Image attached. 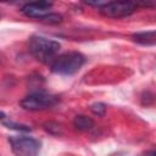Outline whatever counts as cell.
Wrapping results in <instances>:
<instances>
[{"label":"cell","mask_w":156,"mask_h":156,"mask_svg":"<svg viewBox=\"0 0 156 156\" xmlns=\"http://www.w3.org/2000/svg\"><path fill=\"white\" fill-rule=\"evenodd\" d=\"M9 141L12 151L20 156H34L40 150V141L30 136H11Z\"/></svg>","instance_id":"4"},{"label":"cell","mask_w":156,"mask_h":156,"mask_svg":"<svg viewBox=\"0 0 156 156\" xmlns=\"http://www.w3.org/2000/svg\"><path fill=\"white\" fill-rule=\"evenodd\" d=\"M60 48L61 45L58 41L40 35H34L29 40V51L37 60L41 62H48L49 60L54 58Z\"/></svg>","instance_id":"2"},{"label":"cell","mask_w":156,"mask_h":156,"mask_svg":"<svg viewBox=\"0 0 156 156\" xmlns=\"http://www.w3.org/2000/svg\"><path fill=\"white\" fill-rule=\"evenodd\" d=\"M73 126L76 127V129L78 130H90L93 127H94V121L90 118V117H87V116H83V115H79V116H76L74 119H73Z\"/></svg>","instance_id":"8"},{"label":"cell","mask_w":156,"mask_h":156,"mask_svg":"<svg viewBox=\"0 0 156 156\" xmlns=\"http://www.w3.org/2000/svg\"><path fill=\"white\" fill-rule=\"evenodd\" d=\"M58 101V98L48 93H43V91H38V93H33L27 95L24 99L21 100L20 105L24 108V110H29V111H43L46 108H50L52 106H55Z\"/></svg>","instance_id":"3"},{"label":"cell","mask_w":156,"mask_h":156,"mask_svg":"<svg viewBox=\"0 0 156 156\" xmlns=\"http://www.w3.org/2000/svg\"><path fill=\"white\" fill-rule=\"evenodd\" d=\"M61 20H62V17L60 15L52 13V12L48 13L45 17L41 18V21L43 22H46V23H58V22H61Z\"/></svg>","instance_id":"11"},{"label":"cell","mask_w":156,"mask_h":156,"mask_svg":"<svg viewBox=\"0 0 156 156\" xmlns=\"http://www.w3.org/2000/svg\"><path fill=\"white\" fill-rule=\"evenodd\" d=\"M4 126H6L7 128H11V129L21 130V132H29V130H30V128H29L28 126L18 124V123H15V122H4Z\"/></svg>","instance_id":"10"},{"label":"cell","mask_w":156,"mask_h":156,"mask_svg":"<svg viewBox=\"0 0 156 156\" xmlns=\"http://www.w3.org/2000/svg\"><path fill=\"white\" fill-rule=\"evenodd\" d=\"M50 12H51L50 11V6H45V5H40V4L27 2L22 7V13L24 16H27V17H30V18L41 20L43 17H45Z\"/></svg>","instance_id":"6"},{"label":"cell","mask_w":156,"mask_h":156,"mask_svg":"<svg viewBox=\"0 0 156 156\" xmlns=\"http://www.w3.org/2000/svg\"><path fill=\"white\" fill-rule=\"evenodd\" d=\"M90 111L99 116V117H104L105 113H106V105L102 104V102H94L91 106H90Z\"/></svg>","instance_id":"9"},{"label":"cell","mask_w":156,"mask_h":156,"mask_svg":"<svg viewBox=\"0 0 156 156\" xmlns=\"http://www.w3.org/2000/svg\"><path fill=\"white\" fill-rule=\"evenodd\" d=\"M85 58L80 52L77 51H69L65 52L56 58H54L51 63V71L57 74L62 76H71L74 74L80 69V67L84 65Z\"/></svg>","instance_id":"1"},{"label":"cell","mask_w":156,"mask_h":156,"mask_svg":"<svg viewBox=\"0 0 156 156\" xmlns=\"http://www.w3.org/2000/svg\"><path fill=\"white\" fill-rule=\"evenodd\" d=\"M55 0H27V2H33V4H40V5H45V6H50L54 4Z\"/></svg>","instance_id":"13"},{"label":"cell","mask_w":156,"mask_h":156,"mask_svg":"<svg viewBox=\"0 0 156 156\" xmlns=\"http://www.w3.org/2000/svg\"><path fill=\"white\" fill-rule=\"evenodd\" d=\"M84 4L90 5V6H95V7H102L104 5H106L107 2L112 1V0H82Z\"/></svg>","instance_id":"12"},{"label":"cell","mask_w":156,"mask_h":156,"mask_svg":"<svg viewBox=\"0 0 156 156\" xmlns=\"http://www.w3.org/2000/svg\"><path fill=\"white\" fill-rule=\"evenodd\" d=\"M133 40L138 44L141 45H147L151 46L155 44L156 39H155V30H149V32H139L132 35Z\"/></svg>","instance_id":"7"},{"label":"cell","mask_w":156,"mask_h":156,"mask_svg":"<svg viewBox=\"0 0 156 156\" xmlns=\"http://www.w3.org/2000/svg\"><path fill=\"white\" fill-rule=\"evenodd\" d=\"M136 7L128 0H112L100 7V13L110 18H122L132 15Z\"/></svg>","instance_id":"5"},{"label":"cell","mask_w":156,"mask_h":156,"mask_svg":"<svg viewBox=\"0 0 156 156\" xmlns=\"http://www.w3.org/2000/svg\"><path fill=\"white\" fill-rule=\"evenodd\" d=\"M2 118H5V113L0 111V119H2Z\"/></svg>","instance_id":"14"},{"label":"cell","mask_w":156,"mask_h":156,"mask_svg":"<svg viewBox=\"0 0 156 156\" xmlns=\"http://www.w3.org/2000/svg\"><path fill=\"white\" fill-rule=\"evenodd\" d=\"M6 1H11V0H0V2H6Z\"/></svg>","instance_id":"15"}]
</instances>
